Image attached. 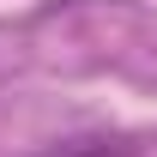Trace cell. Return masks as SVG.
Wrapping results in <instances>:
<instances>
[{
	"label": "cell",
	"instance_id": "obj_1",
	"mask_svg": "<svg viewBox=\"0 0 157 157\" xmlns=\"http://www.w3.org/2000/svg\"><path fill=\"white\" fill-rule=\"evenodd\" d=\"M97 151H85V139H73V145H60L55 157H139L133 145H121V139H91Z\"/></svg>",
	"mask_w": 157,
	"mask_h": 157
}]
</instances>
